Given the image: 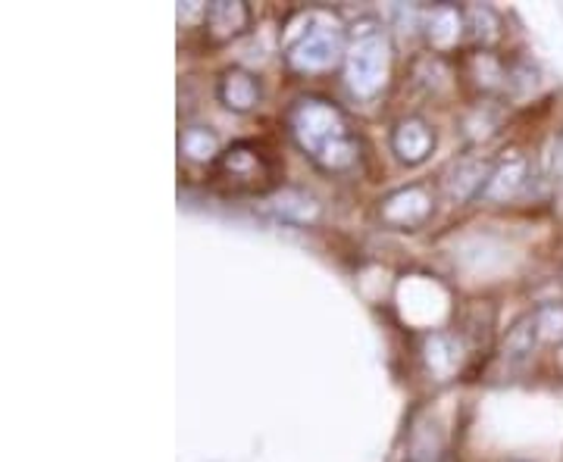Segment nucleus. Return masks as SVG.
<instances>
[{"mask_svg":"<svg viewBox=\"0 0 563 462\" xmlns=\"http://www.w3.org/2000/svg\"><path fill=\"white\" fill-rule=\"evenodd\" d=\"M288 132L310 160L325 172H351L361 160V142L332 101L303 98L288 110Z\"/></svg>","mask_w":563,"mask_h":462,"instance_id":"1","label":"nucleus"},{"mask_svg":"<svg viewBox=\"0 0 563 462\" xmlns=\"http://www.w3.org/2000/svg\"><path fill=\"white\" fill-rule=\"evenodd\" d=\"M388 66H391V54L383 32L376 29L361 35L354 32V41L344 54V81L361 101H373L383 91L388 81Z\"/></svg>","mask_w":563,"mask_h":462,"instance_id":"2","label":"nucleus"},{"mask_svg":"<svg viewBox=\"0 0 563 462\" xmlns=\"http://www.w3.org/2000/svg\"><path fill=\"white\" fill-rule=\"evenodd\" d=\"M347 54L344 50V38H342V29L335 25V22H325V20H307L301 32L291 38L288 44V63H291V69H298V72H322V69H329V66H335V60Z\"/></svg>","mask_w":563,"mask_h":462,"instance_id":"3","label":"nucleus"},{"mask_svg":"<svg viewBox=\"0 0 563 462\" xmlns=\"http://www.w3.org/2000/svg\"><path fill=\"white\" fill-rule=\"evenodd\" d=\"M217 179L225 181L232 191L244 194H261L266 188H273L276 181V166L263 154L257 144L239 142L232 144L225 154L217 160Z\"/></svg>","mask_w":563,"mask_h":462,"instance_id":"4","label":"nucleus"},{"mask_svg":"<svg viewBox=\"0 0 563 462\" xmlns=\"http://www.w3.org/2000/svg\"><path fill=\"white\" fill-rule=\"evenodd\" d=\"M432 213H435V194L429 184H404L379 203V219L398 232L420 228Z\"/></svg>","mask_w":563,"mask_h":462,"instance_id":"5","label":"nucleus"},{"mask_svg":"<svg viewBox=\"0 0 563 462\" xmlns=\"http://www.w3.org/2000/svg\"><path fill=\"white\" fill-rule=\"evenodd\" d=\"M526 184H529V160H526V154L507 150V154H501L498 160L492 162V172L485 179V188L479 198L488 203H507L514 201V198H520L526 191Z\"/></svg>","mask_w":563,"mask_h":462,"instance_id":"6","label":"nucleus"},{"mask_svg":"<svg viewBox=\"0 0 563 462\" xmlns=\"http://www.w3.org/2000/svg\"><path fill=\"white\" fill-rule=\"evenodd\" d=\"M432 147H435V132L420 116H407L391 132V150L407 166H420L422 160H429Z\"/></svg>","mask_w":563,"mask_h":462,"instance_id":"7","label":"nucleus"},{"mask_svg":"<svg viewBox=\"0 0 563 462\" xmlns=\"http://www.w3.org/2000/svg\"><path fill=\"white\" fill-rule=\"evenodd\" d=\"M492 162L495 160H483V157H463V160L454 162L448 169V176H444V194H448V201L463 203L479 198L485 188V179L492 172Z\"/></svg>","mask_w":563,"mask_h":462,"instance_id":"8","label":"nucleus"},{"mask_svg":"<svg viewBox=\"0 0 563 462\" xmlns=\"http://www.w3.org/2000/svg\"><path fill=\"white\" fill-rule=\"evenodd\" d=\"M217 98L232 113H247L261 103V81L247 69H225L217 81Z\"/></svg>","mask_w":563,"mask_h":462,"instance_id":"9","label":"nucleus"},{"mask_svg":"<svg viewBox=\"0 0 563 462\" xmlns=\"http://www.w3.org/2000/svg\"><path fill=\"white\" fill-rule=\"evenodd\" d=\"M466 32V13L454 3H439L426 16V38L435 50H451Z\"/></svg>","mask_w":563,"mask_h":462,"instance_id":"10","label":"nucleus"},{"mask_svg":"<svg viewBox=\"0 0 563 462\" xmlns=\"http://www.w3.org/2000/svg\"><path fill=\"white\" fill-rule=\"evenodd\" d=\"M203 22H207V35L213 41H225L242 35L251 22V10L242 0H213L203 13Z\"/></svg>","mask_w":563,"mask_h":462,"instance_id":"11","label":"nucleus"},{"mask_svg":"<svg viewBox=\"0 0 563 462\" xmlns=\"http://www.w3.org/2000/svg\"><path fill=\"white\" fill-rule=\"evenodd\" d=\"M422 360L439 382H448L461 369V343L444 331H435L422 341Z\"/></svg>","mask_w":563,"mask_h":462,"instance_id":"12","label":"nucleus"},{"mask_svg":"<svg viewBox=\"0 0 563 462\" xmlns=\"http://www.w3.org/2000/svg\"><path fill=\"white\" fill-rule=\"evenodd\" d=\"M536 343L539 341V328H536V319H532V313H526L520 319L510 325V331L504 335L501 343V357L507 365H526V362L532 360V350H536Z\"/></svg>","mask_w":563,"mask_h":462,"instance_id":"13","label":"nucleus"},{"mask_svg":"<svg viewBox=\"0 0 563 462\" xmlns=\"http://www.w3.org/2000/svg\"><path fill=\"white\" fill-rule=\"evenodd\" d=\"M179 150L195 162H217L220 160V138L210 128H203V125H188L181 132Z\"/></svg>","mask_w":563,"mask_h":462,"instance_id":"14","label":"nucleus"},{"mask_svg":"<svg viewBox=\"0 0 563 462\" xmlns=\"http://www.w3.org/2000/svg\"><path fill=\"white\" fill-rule=\"evenodd\" d=\"M532 319L539 328V341L542 343H561L563 347V303L551 301L532 309Z\"/></svg>","mask_w":563,"mask_h":462,"instance_id":"15","label":"nucleus"},{"mask_svg":"<svg viewBox=\"0 0 563 462\" xmlns=\"http://www.w3.org/2000/svg\"><path fill=\"white\" fill-rule=\"evenodd\" d=\"M551 169L558 179H563V135H558V142L551 147Z\"/></svg>","mask_w":563,"mask_h":462,"instance_id":"16","label":"nucleus"},{"mask_svg":"<svg viewBox=\"0 0 563 462\" xmlns=\"http://www.w3.org/2000/svg\"><path fill=\"white\" fill-rule=\"evenodd\" d=\"M561 372H563V347H561Z\"/></svg>","mask_w":563,"mask_h":462,"instance_id":"17","label":"nucleus"}]
</instances>
